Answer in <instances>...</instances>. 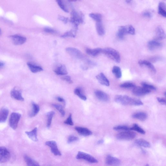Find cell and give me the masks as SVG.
Instances as JSON below:
<instances>
[{
	"mask_svg": "<svg viewBox=\"0 0 166 166\" xmlns=\"http://www.w3.org/2000/svg\"><path fill=\"white\" fill-rule=\"evenodd\" d=\"M102 53L104 54L116 63H120L121 57L117 50L111 48H105L102 49Z\"/></svg>",
	"mask_w": 166,
	"mask_h": 166,
	"instance_id": "cell-2",
	"label": "cell"
},
{
	"mask_svg": "<svg viewBox=\"0 0 166 166\" xmlns=\"http://www.w3.org/2000/svg\"><path fill=\"white\" fill-rule=\"evenodd\" d=\"M146 166H149V164H147Z\"/></svg>",
	"mask_w": 166,
	"mask_h": 166,
	"instance_id": "cell-56",
	"label": "cell"
},
{
	"mask_svg": "<svg viewBox=\"0 0 166 166\" xmlns=\"http://www.w3.org/2000/svg\"><path fill=\"white\" fill-rule=\"evenodd\" d=\"M114 100L117 103L124 105L139 106L143 105L141 101L126 95H117L115 97Z\"/></svg>",
	"mask_w": 166,
	"mask_h": 166,
	"instance_id": "cell-1",
	"label": "cell"
},
{
	"mask_svg": "<svg viewBox=\"0 0 166 166\" xmlns=\"http://www.w3.org/2000/svg\"><path fill=\"white\" fill-rule=\"evenodd\" d=\"M27 65L33 73H36L43 70V69L41 67L33 64L30 62H28Z\"/></svg>",
	"mask_w": 166,
	"mask_h": 166,
	"instance_id": "cell-26",
	"label": "cell"
},
{
	"mask_svg": "<svg viewBox=\"0 0 166 166\" xmlns=\"http://www.w3.org/2000/svg\"><path fill=\"white\" fill-rule=\"evenodd\" d=\"M11 37L13 42L16 45H22L27 41L26 38L18 35H13Z\"/></svg>",
	"mask_w": 166,
	"mask_h": 166,
	"instance_id": "cell-12",
	"label": "cell"
},
{
	"mask_svg": "<svg viewBox=\"0 0 166 166\" xmlns=\"http://www.w3.org/2000/svg\"><path fill=\"white\" fill-rule=\"evenodd\" d=\"M4 66V63L2 62H0V68L3 67Z\"/></svg>",
	"mask_w": 166,
	"mask_h": 166,
	"instance_id": "cell-53",
	"label": "cell"
},
{
	"mask_svg": "<svg viewBox=\"0 0 166 166\" xmlns=\"http://www.w3.org/2000/svg\"><path fill=\"white\" fill-rule=\"evenodd\" d=\"M66 52L72 57L81 59L83 58V53L79 49L69 47L66 49Z\"/></svg>",
	"mask_w": 166,
	"mask_h": 166,
	"instance_id": "cell-8",
	"label": "cell"
},
{
	"mask_svg": "<svg viewBox=\"0 0 166 166\" xmlns=\"http://www.w3.org/2000/svg\"><path fill=\"white\" fill-rule=\"evenodd\" d=\"M139 64L140 66L146 67L152 73L155 74L156 73V70L155 67L150 61L146 60H140L139 62Z\"/></svg>",
	"mask_w": 166,
	"mask_h": 166,
	"instance_id": "cell-15",
	"label": "cell"
},
{
	"mask_svg": "<svg viewBox=\"0 0 166 166\" xmlns=\"http://www.w3.org/2000/svg\"><path fill=\"white\" fill-rule=\"evenodd\" d=\"M120 87L123 88H134L136 87L135 85L131 83L126 82L121 84L120 85Z\"/></svg>",
	"mask_w": 166,
	"mask_h": 166,
	"instance_id": "cell-40",
	"label": "cell"
},
{
	"mask_svg": "<svg viewBox=\"0 0 166 166\" xmlns=\"http://www.w3.org/2000/svg\"><path fill=\"white\" fill-rule=\"evenodd\" d=\"M52 105L55 108H56L60 113L62 117H64L65 115V112L63 109V106L60 105L53 104Z\"/></svg>",
	"mask_w": 166,
	"mask_h": 166,
	"instance_id": "cell-38",
	"label": "cell"
},
{
	"mask_svg": "<svg viewBox=\"0 0 166 166\" xmlns=\"http://www.w3.org/2000/svg\"><path fill=\"white\" fill-rule=\"evenodd\" d=\"M113 129L115 130H124L129 131L130 130V127L125 125H119L114 127Z\"/></svg>",
	"mask_w": 166,
	"mask_h": 166,
	"instance_id": "cell-39",
	"label": "cell"
},
{
	"mask_svg": "<svg viewBox=\"0 0 166 166\" xmlns=\"http://www.w3.org/2000/svg\"><path fill=\"white\" fill-rule=\"evenodd\" d=\"M65 124L70 126H73L74 123L72 121V114H70L67 120L64 122Z\"/></svg>",
	"mask_w": 166,
	"mask_h": 166,
	"instance_id": "cell-44",
	"label": "cell"
},
{
	"mask_svg": "<svg viewBox=\"0 0 166 166\" xmlns=\"http://www.w3.org/2000/svg\"><path fill=\"white\" fill-rule=\"evenodd\" d=\"M96 78L101 84L106 86H109V80L103 73H101L96 76Z\"/></svg>",
	"mask_w": 166,
	"mask_h": 166,
	"instance_id": "cell-16",
	"label": "cell"
},
{
	"mask_svg": "<svg viewBox=\"0 0 166 166\" xmlns=\"http://www.w3.org/2000/svg\"><path fill=\"white\" fill-rule=\"evenodd\" d=\"M161 46V44L157 40H152L149 41L148 44V46L149 49L151 50H154L158 49Z\"/></svg>",
	"mask_w": 166,
	"mask_h": 166,
	"instance_id": "cell-18",
	"label": "cell"
},
{
	"mask_svg": "<svg viewBox=\"0 0 166 166\" xmlns=\"http://www.w3.org/2000/svg\"><path fill=\"white\" fill-rule=\"evenodd\" d=\"M130 130L136 131L143 134L146 133V132L141 127L136 124H133V126L130 127Z\"/></svg>",
	"mask_w": 166,
	"mask_h": 166,
	"instance_id": "cell-36",
	"label": "cell"
},
{
	"mask_svg": "<svg viewBox=\"0 0 166 166\" xmlns=\"http://www.w3.org/2000/svg\"><path fill=\"white\" fill-rule=\"evenodd\" d=\"M62 79L63 80L66 81V82L70 84H72L73 83V81H72L71 80L70 76H64L62 78Z\"/></svg>",
	"mask_w": 166,
	"mask_h": 166,
	"instance_id": "cell-46",
	"label": "cell"
},
{
	"mask_svg": "<svg viewBox=\"0 0 166 166\" xmlns=\"http://www.w3.org/2000/svg\"><path fill=\"white\" fill-rule=\"evenodd\" d=\"M102 49L98 48L91 49H86V52L89 55L92 57H96L102 53Z\"/></svg>",
	"mask_w": 166,
	"mask_h": 166,
	"instance_id": "cell-24",
	"label": "cell"
},
{
	"mask_svg": "<svg viewBox=\"0 0 166 166\" xmlns=\"http://www.w3.org/2000/svg\"><path fill=\"white\" fill-rule=\"evenodd\" d=\"M127 32L128 34L131 35H134L135 33V30L134 27L132 25H129L127 26Z\"/></svg>",
	"mask_w": 166,
	"mask_h": 166,
	"instance_id": "cell-43",
	"label": "cell"
},
{
	"mask_svg": "<svg viewBox=\"0 0 166 166\" xmlns=\"http://www.w3.org/2000/svg\"><path fill=\"white\" fill-rule=\"evenodd\" d=\"M147 114L146 113L139 112L134 113L132 115V117L141 121H146L147 118Z\"/></svg>",
	"mask_w": 166,
	"mask_h": 166,
	"instance_id": "cell-20",
	"label": "cell"
},
{
	"mask_svg": "<svg viewBox=\"0 0 166 166\" xmlns=\"http://www.w3.org/2000/svg\"><path fill=\"white\" fill-rule=\"evenodd\" d=\"M136 134L133 132L126 131L122 132L117 135V138L122 140H130L134 139Z\"/></svg>",
	"mask_w": 166,
	"mask_h": 166,
	"instance_id": "cell-4",
	"label": "cell"
},
{
	"mask_svg": "<svg viewBox=\"0 0 166 166\" xmlns=\"http://www.w3.org/2000/svg\"><path fill=\"white\" fill-rule=\"evenodd\" d=\"M71 22L73 24L75 28L77 29L79 24L83 22L84 15L82 13L73 11L71 13Z\"/></svg>",
	"mask_w": 166,
	"mask_h": 166,
	"instance_id": "cell-3",
	"label": "cell"
},
{
	"mask_svg": "<svg viewBox=\"0 0 166 166\" xmlns=\"http://www.w3.org/2000/svg\"><path fill=\"white\" fill-rule=\"evenodd\" d=\"M55 113L53 111H51L47 114V127L48 128H50L52 120V118L54 116Z\"/></svg>",
	"mask_w": 166,
	"mask_h": 166,
	"instance_id": "cell-33",
	"label": "cell"
},
{
	"mask_svg": "<svg viewBox=\"0 0 166 166\" xmlns=\"http://www.w3.org/2000/svg\"><path fill=\"white\" fill-rule=\"evenodd\" d=\"M37 127H35L32 130L30 131H27L25 132L29 138L34 142L38 141L37 137Z\"/></svg>",
	"mask_w": 166,
	"mask_h": 166,
	"instance_id": "cell-22",
	"label": "cell"
},
{
	"mask_svg": "<svg viewBox=\"0 0 166 166\" xmlns=\"http://www.w3.org/2000/svg\"><path fill=\"white\" fill-rule=\"evenodd\" d=\"M58 19L60 20L65 23H67L68 22V19L63 16H59L58 17Z\"/></svg>",
	"mask_w": 166,
	"mask_h": 166,
	"instance_id": "cell-49",
	"label": "cell"
},
{
	"mask_svg": "<svg viewBox=\"0 0 166 166\" xmlns=\"http://www.w3.org/2000/svg\"><path fill=\"white\" fill-rule=\"evenodd\" d=\"M142 85L143 87L146 88L148 90H155L156 88L152 85L149 84L145 82H143L142 83Z\"/></svg>",
	"mask_w": 166,
	"mask_h": 166,
	"instance_id": "cell-42",
	"label": "cell"
},
{
	"mask_svg": "<svg viewBox=\"0 0 166 166\" xmlns=\"http://www.w3.org/2000/svg\"><path fill=\"white\" fill-rule=\"evenodd\" d=\"M77 29L72 30L70 31L67 32L61 36V37L65 38L67 37H74L76 35Z\"/></svg>",
	"mask_w": 166,
	"mask_h": 166,
	"instance_id": "cell-37",
	"label": "cell"
},
{
	"mask_svg": "<svg viewBox=\"0 0 166 166\" xmlns=\"http://www.w3.org/2000/svg\"><path fill=\"white\" fill-rule=\"evenodd\" d=\"M74 92L75 94L77 96L81 99L84 101L87 100L86 97L83 94L80 88H76L74 90Z\"/></svg>",
	"mask_w": 166,
	"mask_h": 166,
	"instance_id": "cell-34",
	"label": "cell"
},
{
	"mask_svg": "<svg viewBox=\"0 0 166 166\" xmlns=\"http://www.w3.org/2000/svg\"><path fill=\"white\" fill-rule=\"evenodd\" d=\"M157 101L161 104L163 105H166V100L165 99L163 98H161L160 97H157Z\"/></svg>",
	"mask_w": 166,
	"mask_h": 166,
	"instance_id": "cell-50",
	"label": "cell"
},
{
	"mask_svg": "<svg viewBox=\"0 0 166 166\" xmlns=\"http://www.w3.org/2000/svg\"><path fill=\"white\" fill-rule=\"evenodd\" d=\"M57 2L58 6L63 11L66 12H69V11H68L67 8L62 1H61V0H58V1H57Z\"/></svg>",
	"mask_w": 166,
	"mask_h": 166,
	"instance_id": "cell-41",
	"label": "cell"
},
{
	"mask_svg": "<svg viewBox=\"0 0 166 166\" xmlns=\"http://www.w3.org/2000/svg\"><path fill=\"white\" fill-rule=\"evenodd\" d=\"M89 16L97 23L101 22L102 20V16L99 14L91 13L89 14Z\"/></svg>",
	"mask_w": 166,
	"mask_h": 166,
	"instance_id": "cell-35",
	"label": "cell"
},
{
	"mask_svg": "<svg viewBox=\"0 0 166 166\" xmlns=\"http://www.w3.org/2000/svg\"><path fill=\"white\" fill-rule=\"evenodd\" d=\"M58 75H64L67 74L68 72L64 65H61L57 67L54 70Z\"/></svg>",
	"mask_w": 166,
	"mask_h": 166,
	"instance_id": "cell-21",
	"label": "cell"
},
{
	"mask_svg": "<svg viewBox=\"0 0 166 166\" xmlns=\"http://www.w3.org/2000/svg\"><path fill=\"white\" fill-rule=\"evenodd\" d=\"M96 26L98 34L100 36L104 35L105 34V31L101 22L96 23Z\"/></svg>",
	"mask_w": 166,
	"mask_h": 166,
	"instance_id": "cell-31",
	"label": "cell"
},
{
	"mask_svg": "<svg viewBox=\"0 0 166 166\" xmlns=\"http://www.w3.org/2000/svg\"><path fill=\"white\" fill-rule=\"evenodd\" d=\"M76 158L77 159H83L92 163H98V161L92 155L81 152H79Z\"/></svg>",
	"mask_w": 166,
	"mask_h": 166,
	"instance_id": "cell-6",
	"label": "cell"
},
{
	"mask_svg": "<svg viewBox=\"0 0 166 166\" xmlns=\"http://www.w3.org/2000/svg\"><path fill=\"white\" fill-rule=\"evenodd\" d=\"M95 94L97 98L102 101L107 102L109 100V96L103 91L96 90L95 92Z\"/></svg>",
	"mask_w": 166,
	"mask_h": 166,
	"instance_id": "cell-14",
	"label": "cell"
},
{
	"mask_svg": "<svg viewBox=\"0 0 166 166\" xmlns=\"http://www.w3.org/2000/svg\"><path fill=\"white\" fill-rule=\"evenodd\" d=\"M126 2L127 3H130L131 2V1H126Z\"/></svg>",
	"mask_w": 166,
	"mask_h": 166,
	"instance_id": "cell-54",
	"label": "cell"
},
{
	"mask_svg": "<svg viewBox=\"0 0 166 166\" xmlns=\"http://www.w3.org/2000/svg\"><path fill=\"white\" fill-rule=\"evenodd\" d=\"M105 162L106 164L108 165L117 166L120 164L121 161L116 157L108 155L106 157Z\"/></svg>",
	"mask_w": 166,
	"mask_h": 166,
	"instance_id": "cell-13",
	"label": "cell"
},
{
	"mask_svg": "<svg viewBox=\"0 0 166 166\" xmlns=\"http://www.w3.org/2000/svg\"><path fill=\"white\" fill-rule=\"evenodd\" d=\"M11 95L12 98L15 100L21 101H23L24 100V99L22 96V92L16 88H14L11 91Z\"/></svg>",
	"mask_w": 166,
	"mask_h": 166,
	"instance_id": "cell-11",
	"label": "cell"
},
{
	"mask_svg": "<svg viewBox=\"0 0 166 166\" xmlns=\"http://www.w3.org/2000/svg\"><path fill=\"white\" fill-rule=\"evenodd\" d=\"M78 139V137L74 136H70L68 139L67 142L68 143H71L77 141Z\"/></svg>",
	"mask_w": 166,
	"mask_h": 166,
	"instance_id": "cell-45",
	"label": "cell"
},
{
	"mask_svg": "<svg viewBox=\"0 0 166 166\" xmlns=\"http://www.w3.org/2000/svg\"><path fill=\"white\" fill-rule=\"evenodd\" d=\"M143 15L144 17L148 18H151L152 17V13L149 11H145L143 12Z\"/></svg>",
	"mask_w": 166,
	"mask_h": 166,
	"instance_id": "cell-47",
	"label": "cell"
},
{
	"mask_svg": "<svg viewBox=\"0 0 166 166\" xmlns=\"http://www.w3.org/2000/svg\"><path fill=\"white\" fill-rule=\"evenodd\" d=\"M127 34H128L127 26H121L118 30L117 36L119 39L122 40Z\"/></svg>",
	"mask_w": 166,
	"mask_h": 166,
	"instance_id": "cell-19",
	"label": "cell"
},
{
	"mask_svg": "<svg viewBox=\"0 0 166 166\" xmlns=\"http://www.w3.org/2000/svg\"><path fill=\"white\" fill-rule=\"evenodd\" d=\"M21 117V115L17 113H12L9 120L10 126L13 129L16 130L17 127L18 123Z\"/></svg>",
	"mask_w": 166,
	"mask_h": 166,
	"instance_id": "cell-5",
	"label": "cell"
},
{
	"mask_svg": "<svg viewBox=\"0 0 166 166\" xmlns=\"http://www.w3.org/2000/svg\"><path fill=\"white\" fill-rule=\"evenodd\" d=\"M32 111L29 114V116L31 117H33L36 115L40 110V108L39 105L34 103V102H32Z\"/></svg>",
	"mask_w": 166,
	"mask_h": 166,
	"instance_id": "cell-30",
	"label": "cell"
},
{
	"mask_svg": "<svg viewBox=\"0 0 166 166\" xmlns=\"http://www.w3.org/2000/svg\"><path fill=\"white\" fill-rule=\"evenodd\" d=\"M2 31L1 30V29H0V35H1L2 34Z\"/></svg>",
	"mask_w": 166,
	"mask_h": 166,
	"instance_id": "cell-55",
	"label": "cell"
},
{
	"mask_svg": "<svg viewBox=\"0 0 166 166\" xmlns=\"http://www.w3.org/2000/svg\"><path fill=\"white\" fill-rule=\"evenodd\" d=\"M9 111L8 109L3 108L0 110V123L5 122L7 118Z\"/></svg>",
	"mask_w": 166,
	"mask_h": 166,
	"instance_id": "cell-23",
	"label": "cell"
},
{
	"mask_svg": "<svg viewBox=\"0 0 166 166\" xmlns=\"http://www.w3.org/2000/svg\"><path fill=\"white\" fill-rule=\"evenodd\" d=\"M156 36L157 39L162 40L165 38V33L164 30L160 27H157L156 31Z\"/></svg>",
	"mask_w": 166,
	"mask_h": 166,
	"instance_id": "cell-27",
	"label": "cell"
},
{
	"mask_svg": "<svg viewBox=\"0 0 166 166\" xmlns=\"http://www.w3.org/2000/svg\"><path fill=\"white\" fill-rule=\"evenodd\" d=\"M113 74L118 79H120L122 77V71L120 67L118 66H114L112 70Z\"/></svg>",
	"mask_w": 166,
	"mask_h": 166,
	"instance_id": "cell-32",
	"label": "cell"
},
{
	"mask_svg": "<svg viewBox=\"0 0 166 166\" xmlns=\"http://www.w3.org/2000/svg\"><path fill=\"white\" fill-rule=\"evenodd\" d=\"M57 100L59 102H63V103H65V102L64 99L60 97H58L57 98Z\"/></svg>",
	"mask_w": 166,
	"mask_h": 166,
	"instance_id": "cell-51",
	"label": "cell"
},
{
	"mask_svg": "<svg viewBox=\"0 0 166 166\" xmlns=\"http://www.w3.org/2000/svg\"><path fill=\"white\" fill-rule=\"evenodd\" d=\"M158 13L160 15L164 17H166V4L164 2H161L159 3Z\"/></svg>",
	"mask_w": 166,
	"mask_h": 166,
	"instance_id": "cell-29",
	"label": "cell"
},
{
	"mask_svg": "<svg viewBox=\"0 0 166 166\" xmlns=\"http://www.w3.org/2000/svg\"><path fill=\"white\" fill-rule=\"evenodd\" d=\"M151 90L143 87H135L133 88V92L136 96H143L150 93Z\"/></svg>",
	"mask_w": 166,
	"mask_h": 166,
	"instance_id": "cell-9",
	"label": "cell"
},
{
	"mask_svg": "<svg viewBox=\"0 0 166 166\" xmlns=\"http://www.w3.org/2000/svg\"><path fill=\"white\" fill-rule=\"evenodd\" d=\"M135 143L136 145L140 147L144 148H150L151 147V144L149 143L142 139L136 140Z\"/></svg>",
	"mask_w": 166,
	"mask_h": 166,
	"instance_id": "cell-25",
	"label": "cell"
},
{
	"mask_svg": "<svg viewBox=\"0 0 166 166\" xmlns=\"http://www.w3.org/2000/svg\"><path fill=\"white\" fill-rule=\"evenodd\" d=\"M104 143V140H103L101 139L99 140L97 142V143L98 144H101L103 143Z\"/></svg>",
	"mask_w": 166,
	"mask_h": 166,
	"instance_id": "cell-52",
	"label": "cell"
},
{
	"mask_svg": "<svg viewBox=\"0 0 166 166\" xmlns=\"http://www.w3.org/2000/svg\"><path fill=\"white\" fill-rule=\"evenodd\" d=\"M44 31L45 32L50 33H55L54 29L50 27H47L44 29Z\"/></svg>",
	"mask_w": 166,
	"mask_h": 166,
	"instance_id": "cell-48",
	"label": "cell"
},
{
	"mask_svg": "<svg viewBox=\"0 0 166 166\" xmlns=\"http://www.w3.org/2000/svg\"><path fill=\"white\" fill-rule=\"evenodd\" d=\"M10 152L7 149L3 147H0V163H5L10 158Z\"/></svg>",
	"mask_w": 166,
	"mask_h": 166,
	"instance_id": "cell-7",
	"label": "cell"
},
{
	"mask_svg": "<svg viewBox=\"0 0 166 166\" xmlns=\"http://www.w3.org/2000/svg\"><path fill=\"white\" fill-rule=\"evenodd\" d=\"M75 129L80 135L84 136H87L92 134V132L91 130L85 127H76Z\"/></svg>",
	"mask_w": 166,
	"mask_h": 166,
	"instance_id": "cell-17",
	"label": "cell"
},
{
	"mask_svg": "<svg viewBox=\"0 0 166 166\" xmlns=\"http://www.w3.org/2000/svg\"><path fill=\"white\" fill-rule=\"evenodd\" d=\"M24 160L27 166H40L37 161L27 155H24Z\"/></svg>",
	"mask_w": 166,
	"mask_h": 166,
	"instance_id": "cell-28",
	"label": "cell"
},
{
	"mask_svg": "<svg viewBox=\"0 0 166 166\" xmlns=\"http://www.w3.org/2000/svg\"><path fill=\"white\" fill-rule=\"evenodd\" d=\"M45 144L51 148V152L55 155L61 156V153L58 149L57 143L54 141H49L45 143Z\"/></svg>",
	"mask_w": 166,
	"mask_h": 166,
	"instance_id": "cell-10",
	"label": "cell"
}]
</instances>
